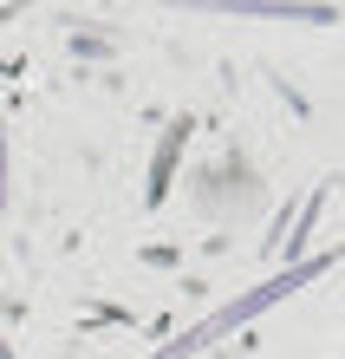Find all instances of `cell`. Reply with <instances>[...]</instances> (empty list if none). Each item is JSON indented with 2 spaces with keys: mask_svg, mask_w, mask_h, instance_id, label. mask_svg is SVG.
Instances as JSON below:
<instances>
[{
  "mask_svg": "<svg viewBox=\"0 0 345 359\" xmlns=\"http://www.w3.org/2000/svg\"><path fill=\"white\" fill-rule=\"evenodd\" d=\"M332 262H339V248H332V255H326V262H307V268H287V274H280V281H261V287H254V294H241V301H234V307H222V313H209V320H202V327H189V333H183V340H176V346H163L157 359H183V353H196V346H209V340H215V333H228V327H241V320H248V313H261L267 301H280V294H293L300 281H313V274H326Z\"/></svg>",
  "mask_w": 345,
  "mask_h": 359,
  "instance_id": "obj_1",
  "label": "cell"
}]
</instances>
